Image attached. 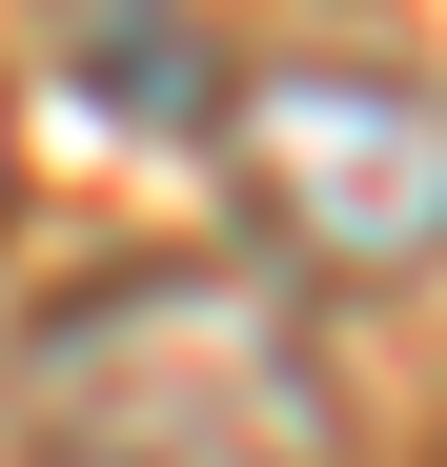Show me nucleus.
<instances>
[{
  "label": "nucleus",
  "mask_w": 447,
  "mask_h": 467,
  "mask_svg": "<svg viewBox=\"0 0 447 467\" xmlns=\"http://www.w3.org/2000/svg\"><path fill=\"white\" fill-rule=\"evenodd\" d=\"M0 427H21V467H326L346 407H326V326L285 265L142 244V265H82L61 305H21Z\"/></svg>",
  "instance_id": "1"
},
{
  "label": "nucleus",
  "mask_w": 447,
  "mask_h": 467,
  "mask_svg": "<svg viewBox=\"0 0 447 467\" xmlns=\"http://www.w3.org/2000/svg\"><path fill=\"white\" fill-rule=\"evenodd\" d=\"M285 285H427L447 265V102L407 61H265L203 102Z\"/></svg>",
  "instance_id": "2"
},
{
  "label": "nucleus",
  "mask_w": 447,
  "mask_h": 467,
  "mask_svg": "<svg viewBox=\"0 0 447 467\" xmlns=\"http://www.w3.org/2000/svg\"><path fill=\"white\" fill-rule=\"evenodd\" d=\"M61 61H82L102 82V122H142V142H203V102H224V61H203V21L183 0H82V21H61Z\"/></svg>",
  "instance_id": "3"
},
{
  "label": "nucleus",
  "mask_w": 447,
  "mask_h": 467,
  "mask_svg": "<svg viewBox=\"0 0 447 467\" xmlns=\"http://www.w3.org/2000/svg\"><path fill=\"white\" fill-rule=\"evenodd\" d=\"M0 223H21V122H0Z\"/></svg>",
  "instance_id": "4"
},
{
  "label": "nucleus",
  "mask_w": 447,
  "mask_h": 467,
  "mask_svg": "<svg viewBox=\"0 0 447 467\" xmlns=\"http://www.w3.org/2000/svg\"><path fill=\"white\" fill-rule=\"evenodd\" d=\"M427 467H447V447H427Z\"/></svg>",
  "instance_id": "5"
}]
</instances>
